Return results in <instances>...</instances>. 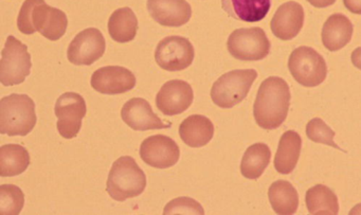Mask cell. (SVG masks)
<instances>
[{
	"label": "cell",
	"mask_w": 361,
	"mask_h": 215,
	"mask_svg": "<svg viewBox=\"0 0 361 215\" xmlns=\"http://www.w3.org/2000/svg\"><path fill=\"white\" fill-rule=\"evenodd\" d=\"M290 99L288 84L282 78L264 80L253 104V117L257 125L267 130L280 128L288 115Z\"/></svg>",
	"instance_id": "1"
},
{
	"label": "cell",
	"mask_w": 361,
	"mask_h": 215,
	"mask_svg": "<svg viewBox=\"0 0 361 215\" xmlns=\"http://www.w3.org/2000/svg\"><path fill=\"white\" fill-rule=\"evenodd\" d=\"M68 27L65 12L50 7L45 0H26L20 8L18 28L26 35L39 32L49 41L62 39Z\"/></svg>",
	"instance_id": "2"
},
{
	"label": "cell",
	"mask_w": 361,
	"mask_h": 215,
	"mask_svg": "<svg viewBox=\"0 0 361 215\" xmlns=\"http://www.w3.org/2000/svg\"><path fill=\"white\" fill-rule=\"evenodd\" d=\"M37 121L35 102L27 94H10L0 101V134L27 136Z\"/></svg>",
	"instance_id": "3"
},
{
	"label": "cell",
	"mask_w": 361,
	"mask_h": 215,
	"mask_svg": "<svg viewBox=\"0 0 361 215\" xmlns=\"http://www.w3.org/2000/svg\"><path fill=\"white\" fill-rule=\"evenodd\" d=\"M147 177L136 160L123 156L114 162L107 179L106 191L113 199L124 202L145 192Z\"/></svg>",
	"instance_id": "4"
},
{
	"label": "cell",
	"mask_w": 361,
	"mask_h": 215,
	"mask_svg": "<svg viewBox=\"0 0 361 215\" xmlns=\"http://www.w3.org/2000/svg\"><path fill=\"white\" fill-rule=\"evenodd\" d=\"M255 69H238L221 75L211 88V99L221 109H232L240 104L257 80Z\"/></svg>",
	"instance_id": "5"
},
{
	"label": "cell",
	"mask_w": 361,
	"mask_h": 215,
	"mask_svg": "<svg viewBox=\"0 0 361 215\" xmlns=\"http://www.w3.org/2000/svg\"><path fill=\"white\" fill-rule=\"evenodd\" d=\"M31 56L28 47L10 35L1 51L0 82L4 86L20 85L30 75Z\"/></svg>",
	"instance_id": "6"
},
{
	"label": "cell",
	"mask_w": 361,
	"mask_h": 215,
	"mask_svg": "<svg viewBox=\"0 0 361 215\" xmlns=\"http://www.w3.org/2000/svg\"><path fill=\"white\" fill-rule=\"evenodd\" d=\"M288 69L293 79L304 87H316L326 79L327 66L324 59L316 50L306 46L291 52Z\"/></svg>",
	"instance_id": "7"
},
{
	"label": "cell",
	"mask_w": 361,
	"mask_h": 215,
	"mask_svg": "<svg viewBox=\"0 0 361 215\" xmlns=\"http://www.w3.org/2000/svg\"><path fill=\"white\" fill-rule=\"evenodd\" d=\"M227 49L236 60L261 61L269 54L270 42L259 27L238 29L230 35Z\"/></svg>",
	"instance_id": "8"
},
{
	"label": "cell",
	"mask_w": 361,
	"mask_h": 215,
	"mask_svg": "<svg viewBox=\"0 0 361 215\" xmlns=\"http://www.w3.org/2000/svg\"><path fill=\"white\" fill-rule=\"evenodd\" d=\"M195 58L193 45L183 37H168L162 39L155 51V61L166 71H181L191 66Z\"/></svg>",
	"instance_id": "9"
},
{
	"label": "cell",
	"mask_w": 361,
	"mask_h": 215,
	"mask_svg": "<svg viewBox=\"0 0 361 215\" xmlns=\"http://www.w3.org/2000/svg\"><path fill=\"white\" fill-rule=\"evenodd\" d=\"M86 102L81 94L66 92L56 100L54 113L58 117V132L65 139L77 137L86 116Z\"/></svg>",
	"instance_id": "10"
},
{
	"label": "cell",
	"mask_w": 361,
	"mask_h": 215,
	"mask_svg": "<svg viewBox=\"0 0 361 215\" xmlns=\"http://www.w3.org/2000/svg\"><path fill=\"white\" fill-rule=\"evenodd\" d=\"M105 50L106 41L102 32L97 28H88L73 39L67 50V58L77 66H90L104 56Z\"/></svg>",
	"instance_id": "11"
},
{
	"label": "cell",
	"mask_w": 361,
	"mask_h": 215,
	"mask_svg": "<svg viewBox=\"0 0 361 215\" xmlns=\"http://www.w3.org/2000/svg\"><path fill=\"white\" fill-rule=\"evenodd\" d=\"M140 157L147 166L164 170L178 162L180 149L178 145L170 137L155 135L141 143Z\"/></svg>",
	"instance_id": "12"
},
{
	"label": "cell",
	"mask_w": 361,
	"mask_h": 215,
	"mask_svg": "<svg viewBox=\"0 0 361 215\" xmlns=\"http://www.w3.org/2000/svg\"><path fill=\"white\" fill-rule=\"evenodd\" d=\"M194 100L192 86L183 80L166 82L156 96V106L164 116L185 113Z\"/></svg>",
	"instance_id": "13"
},
{
	"label": "cell",
	"mask_w": 361,
	"mask_h": 215,
	"mask_svg": "<svg viewBox=\"0 0 361 215\" xmlns=\"http://www.w3.org/2000/svg\"><path fill=\"white\" fill-rule=\"evenodd\" d=\"M136 77L128 68L106 66L94 71L90 84L96 92L103 94H121L134 90Z\"/></svg>",
	"instance_id": "14"
},
{
	"label": "cell",
	"mask_w": 361,
	"mask_h": 215,
	"mask_svg": "<svg viewBox=\"0 0 361 215\" xmlns=\"http://www.w3.org/2000/svg\"><path fill=\"white\" fill-rule=\"evenodd\" d=\"M151 18L164 27L178 28L187 24L192 16V8L187 0H147Z\"/></svg>",
	"instance_id": "15"
},
{
	"label": "cell",
	"mask_w": 361,
	"mask_h": 215,
	"mask_svg": "<svg viewBox=\"0 0 361 215\" xmlns=\"http://www.w3.org/2000/svg\"><path fill=\"white\" fill-rule=\"evenodd\" d=\"M121 118L132 130H152L169 128L172 124L164 123L152 109L151 104L142 98H133L122 107Z\"/></svg>",
	"instance_id": "16"
},
{
	"label": "cell",
	"mask_w": 361,
	"mask_h": 215,
	"mask_svg": "<svg viewBox=\"0 0 361 215\" xmlns=\"http://www.w3.org/2000/svg\"><path fill=\"white\" fill-rule=\"evenodd\" d=\"M304 10L300 4L288 1L279 7L270 22L272 33L281 41L295 39L303 28Z\"/></svg>",
	"instance_id": "17"
},
{
	"label": "cell",
	"mask_w": 361,
	"mask_h": 215,
	"mask_svg": "<svg viewBox=\"0 0 361 215\" xmlns=\"http://www.w3.org/2000/svg\"><path fill=\"white\" fill-rule=\"evenodd\" d=\"M353 27L350 20L343 14H333L327 18L322 28L323 46L329 51H339L345 47L353 37Z\"/></svg>",
	"instance_id": "18"
},
{
	"label": "cell",
	"mask_w": 361,
	"mask_h": 215,
	"mask_svg": "<svg viewBox=\"0 0 361 215\" xmlns=\"http://www.w3.org/2000/svg\"><path fill=\"white\" fill-rule=\"evenodd\" d=\"M271 0H221L224 11L234 20L257 23L269 13Z\"/></svg>",
	"instance_id": "19"
},
{
	"label": "cell",
	"mask_w": 361,
	"mask_h": 215,
	"mask_svg": "<svg viewBox=\"0 0 361 215\" xmlns=\"http://www.w3.org/2000/svg\"><path fill=\"white\" fill-rule=\"evenodd\" d=\"M181 140L190 147H202L208 145L214 136V125L209 118L202 115H192L181 122L179 126Z\"/></svg>",
	"instance_id": "20"
},
{
	"label": "cell",
	"mask_w": 361,
	"mask_h": 215,
	"mask_svg": "<svg viewBox=\"0 0 361 215\" xmlns=\"http://www.w3.org/2000/svg\"><path fill=\"white\" fill-rule=\"evenodd\" d=\"M301 136L295 130H287L281 137L274 157V168L280 174H290L295 170L301 154Z\"/></svg>",
	"instance_id": "21"
},
{
	"label": "cell",
	"mask_w": 361,
	"mask_h": 215,
	"mask_svg": "<svg viewBox=\"0 0 361 215\" xmlns=\"http://www.w3.org/2000/svg\"><path fill=\"white\" fill-rule=\"evenodd\" d=\"M137 31H138V20L130 8L116 10L109 18V35L117 43H130L136 37Z\"/></svg>",
	"instance_id": "22"
},
{
	"label": "cell",
	"mask_w": 361,
	"mask_h": 215,
	"mask_svg": "<svg viewBox=\"0 0 361 215\" xmlns=\"http://www.w3.org/2000/svg\"><path fill=\"white\" fill-rule=\"evenodd\" d=\"M268 197L276 214L291 215L297 212L299 195L289 181L276 180L272 183L268 191Z\"/></svg>",
	"instance_id": "23"
},
{
	"label": "cell",
	"mask_w": 361,
	"mask_h": 215,
	"mask_svg": "<svg viewBox=\"0 0 361 215\" xmlns=\"http://www.w3.org/2000/svg\"><path fill=\"white\" fill-rule=\"evenodd\" d=\"M30 166V155L20 145H5L0 147V176L13 177L23 174Z\"/></svg>",
	"instance_id": "24"
},
{
	"label": "cell",
	"mask_w": 361,
	"mask_h": 215,
	"mask_svg": "<svg viewBox=\"0 0 361 215\" xmlns=\"http://www.w3.org/2000/svg\"><path fill=\"white\" fill-rule=\"evenodd\" d=\"M305 202L310 214L336 215L339 212L337 195L326 185L310 188L306 192Z\"/></svg>",
	"instance_id": "25"
},
{
	"label": "cell",
	"mask_w": 361,
	"mask_h": 215,
	"mask_svg": "<svg viewBox=\"0 0 361 215\" xmlns=\"http://www.w3.org/2000/svg\"><path fill=\"white\" fill-rule=\"evenodd\" d=\"M271 158L269 147L265 143H255L245 152L240 162V173L247 179H257L267 168Z\"/></svg>",
	"instance_id": "26"
},
{
	"label": "cell",
	"mask_w": 361,
	"mask_h": 215,
	"mask_svg": "<svg viewBox=\"0 0 361 215\" xmlns=\"http://www.w3.org/2000/svg\"><path fill=\"white\" fill-rule=\"evenodd\" d=\"M25 204L24 192L14 185L0 187V214L18 215Z\"/></svg>",
	"instance_id": "27"
},
{
	"label": "cell",
	"mask_w": 361,
	"mask_h": 215,
	"mask_svg": "<svg viewBox=\"0 0 361 215\" xmlns=\"http://www.w3.org/2000/svg\"><path fill=\"white\" fill-rule=\"evenodd\" d=\"M306 136L312 142L329 145V147H335V149L345 153V151L334 142L335 132L320 118H314L308 122L306 125Z\"/></svg>",
	"instance_id": "28"
},
{
	"label": "cell",
	"mask_w": 361,
	"mask_h": 215,
	"mask_svg": "<svg viewBox=\"0 0 361 215\" xmlns=\"http://www.w3.org/2000/svg\"><path fill=\"white\" fill-rule=\"evenodd\" d=\"M164 214L204 215V210L197 200L193 199L191 197H187V196H181V197L171 200L164 207Z\"/></svg>",
	"instance_id": "29"
},
{
	"label": "cell",
	"mask_w": 361,
	"mask_h": 215,
	"mask_svg": "<svg viewBox=\"0 0 361 215\" xmlns=\"http://www.w3.org/2000/svg\"><path fill=\"white\" fill-rule=\"evenodd\" d=\"M343 5L350 13L361 16V0H343Z\"/></svg>",
	"instance_id": "30"
},
{
	"label": "cell",
	"mask_w": 361,
	"mask_h": 215,
	"mask_svg": "<svg viewBox=\"0 0 361 215\" xmlns=\"http://www.w3.org/2000/svg\"><path fill=\"white\" fill-rule=\"evenodd\" d=\"M307 1L312 7L318 8V9L329 7L336 3V0H307Z\"/></svg>",
	"instance_id": "31"
},
{
	"label": "cell",
	"mask_w": 361,
	"mask_h": 215,
	"mask_svg": "<svg viewBox=\"0 0 361 215\" xmlns=\"http://www.w3.org/2000/svg\"><path fill=\"white\" fill-rule=\"evenodd\" d=\"M350 60H352L353 65H354L357 69L361 70V47L356 48V49L353 51Z\"/></svg>",
	"instance_id": "32"
},
{
	"label": "cell",
	"mask_w": 361,
	"mask_h": 215,
	"mask_svg": "<svg viewBox=\"0 0 361 215\" xmlns=\"http://www.w3.org/2000/svg\"><path fill=\"white\" fill-rule=\"evenodd\" d=\"M350 214H361V204H358L353 210H350Z\"/></svg>",
	"instance_id": "33"
}]
</instances>
